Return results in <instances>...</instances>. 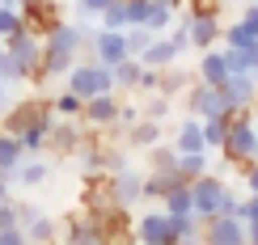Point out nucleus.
I'll return each mask as SVG.
<instances>
[{
  "mask_svg": "<svg viewBox=\"0 0 258 245\" xmlns=\"http://www.w3.org/2000/svg\"><path fill=\"white\" fill-rule=\"evenodd\" d=\"M89 114H93V119H98V123H102V119H110V114H114V106H110V102H106V98H98V102H93V106H89Z\"/></svg>",
  "mask_w": 258,
  "mask_h": 245,
  "instance_id": "obj_6",
  "label": "nucleus"
},
{
  "mask_svg": "<svg viewBox=\"0 0 258 245\" xmlns=\"http://www.w3.org/2000/svg\"><path fill=\"white\" fill-rule=\"evenodd\" d=\"M182 148H186V152H199V148H203V135H199L190 123L182 127Z\"/></svg>",
  "mask_w": 258,
  "mask_h": 245,
  "instance_id": "obj_5",
  "label": "nucleus"
},
{
  "mask_svg": "<svg viewBox=\"0 0 258 245\" xmlns=\"http://www.w3.org/2000/svg\"><path fill=\"white\" fill-rule=\"evenodd\" d=\"M212 237H216V241H237L241 228L233 224V220H216V224H212Z\"/></svg>",
  "mask_w": 258,
  "mask_h": 245,
  "instance_id": "obj_3",
  "label": "nucleus"
},
{
  "mask_svg": "<svg viewBox=\"0 0 258 245\" xmlns=\"http://www.w3.org/2000/svg\"><path fill=\"white\" fill-rule=\"evenodd\" d=\"M59 114H77V98H63L59 102Z\"/></svg>",
  "mask_w": 258,
  "mask_h": 245,
  "instance_id": "obj_11",
  "label": "nucleus"
},
{
  "mask_svg": "<svg viewBox=\"0 0 258 245\" xmlns=\"http://www.w3.org/2000/svg\"><path fill=\"white\" fill-rule=\"evenodd\" d=\"M21 178H26V182H42V165H30Z\"/></svg>",
  "mask_w": 258,
  "mask_h": 245,
  "instance_id": "obj_9",
  "label": "nucleus"
},
{
  "mask_svg": "<svg viewBox=\"0 0 258 245\" xmlns=\"http://www.w3.org/2000/svg\"><path fill=\"white\" fill-rule=\"evenodd\" d=\"M106 5H110V0H85V13H102Z\"/></svg>",
  "mask_w": 258,
  "mask_h": 245,
  "instance_id": "obj_10",
  "label": "nucleus"
},
{
  "mask_svg": "<svg viewBox=\"0 0 258 245\" xmlns=\"http://www.w3.org/2000/svg\"><path fill=\"white\" fill-rule=\"evenodd\" d=\"M13 21H17L13 13H0V30H13Z\"/></svg>",
  "mask_w": 258,
  "mask_h": 245,
  "instance_id": "obj_13",
  "label": "nucleus"
},
{
  "mask_svg": "<svg viewBox=\"0 0 258 245\" xmlns=\"http://www.w3.org/2000/svg\"><path fill=\"white\" fill-rule=\"evenodd\" d=\"M195 5H199V13H212V9H216L220 0H195Z\"/></svg>",
  "mask_w": 258,
  "mask_h": 245,
  "instance_id": "obj_12",
  "label": "nucleus"
},
{
  "mask_svg": "<svg viewBox=\"0 0 258 245\" xmlns=\"http://www.w3.org/2000/svg\"><path fill=\"white\" fill-rule=\"evenodd\" d=\"M250 186H254V190H258V169H254V174H250Z\"/></svg>",
  "mask_w": 258,
  "mask_h": 245,
  "instance_id": "obj_14",
  "label": "nucleus"
},
{
  "mask_svg": "<svg viewBox=\"0 0 258 245\" xmlns=\"http://www.w3.org/2000/svg\"><path fill=\"white\" fill-rule=\"evenodd\" d=\"M98 51H102L106 59H123V55H127V47H123V38H119V34H106V38L98 42Z\"/></svg>",
  "mask_w": 258,
  "mask_h": 245,
  "instance_id": "obj_2",
  "label": "nucleus"
},
{
  "mask_svg": "<svg viewBox=\"0 0 258 245\" xmlns=\"http://www.w3.org/2000/svg\"><path fill=\"white\" fill-rule=\"evenodd\" d=\"M17 156V144L13 140H0V161H13Z\"/></svg>",
  "mask_w": 258,
  "mask_h": 245,
  "instance_id": "obj_8",
  "label": "nucleus"
},
{
  "mask_svg": "<svg viewBox=\"0 0 258 245\" xmlns=\"http://www.w3.org/2000/svg\"><path fill=\"white\" fill-rule=\"evenodd\" d=\"M72 85H77V93H98V89H106V72L102 68H81Z\"/></svg>",
  "mask_w": 258,
  "mask_h": 245,
  "instance_id": "obj_1",
  "label": "nucleus"
},
{
  "mask_svg": "<svg viewBox=\"0 0 258 245\" xmlns=\"http://www.w3.org/2000/svg\"><path fill=\"white\" fill-rule=\"evenodd\" d=\"M190 34H195L199 42H212V34H216V26H212L208 17H199V21H190Z\"/></svg>",
  "mask_w": 258,
  "mask_h": 245,
  "instance_id": "obj_4",
  "label": "nucleus"
},
{
  "mask_svg": "<svg viewBox=\"0 0 258 245\" xmlns=\"http://www.w3.org/2000/svg\"><path fill=\"white\" fill-rule=\"evenodd\" d=\"M165 232H169V228H165V220H157V216L144 224V237H165Z\"/></svg>",
  "mask_w": 258,
  "mask_h": 245,
  "instance_id": "obj_7",
  "label": "nucleus"
}]
</instances>
